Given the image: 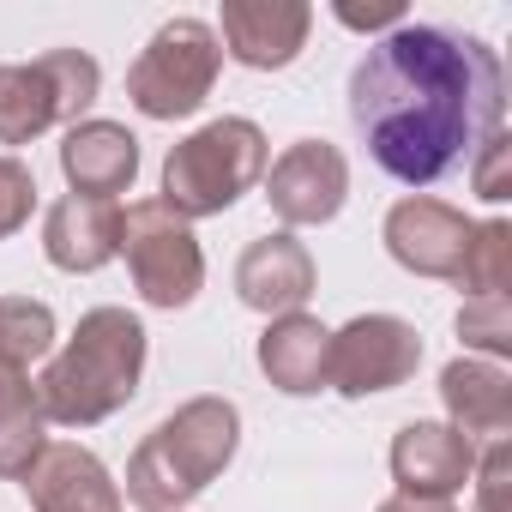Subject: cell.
Returning a JSON list of instances; mask_svg holds the SVG:
<instances>
[{"label":"cell","instance_id":"30bf717a","mask_svg":"<svg viewBox=\"0 0 512 512\" xmlns=\"http://www.w3.org/2000/svg\"><path fill=\"white\" fill-rule=\"evenodd\" d=\"M314 7L308 0H223L217 13V49L253 73H278L308 49Z\"/></svg>","mask_w":512,"mask_h":512},{"label":"cell","instance_id":"7c38bea8","mask_svg":"<svg viewBox=\"0 0 512 512\" xmlns=\"http://www.w3.org/2000/svg\"><path fill=\"white\" fill-rule=\"evenodd\" d=\"M235 296H241V308L266 314V320L302 314L308 296H314V253L290 229L247 241L241 260H235Z\"/></svg>","mask_w":512,"mask_h":512},{"label":"cell","instance_id":"ac0fdd59","mask_svg":"<svg viewBox=\"0 0 512 512\" xmlns=\"http://www.w3.org/2000/svg\"><path fill=\"white\" fill-rule=\"evenodd\" d=\"M326 344H332V332L314 314L266 320V332H260V374L284 398H314V392H326Z\"/></svg>","mask_w":512,"mask_h":512},{"label":"cell","instance_id":"603a6c76","mask_svg":"<svg viewBox=\"0 0 512 512\" xmlns=\"http://www.w3.org/2000/svg\"><path fill=\"white\" fill-rule=\"evenodd\" d=\"M43 446H49V422H43V416L0 428V476H7V482H25L31 464L43 458Z\"/></svg>","mask_w":512,"mask_h":512},{"label":"cell","instance_id":"3957f363","mask_svg":"<svg viewBox=\"0 0 512 512\" xmlns=\"http://www.w3.org/2000/svg\"><path fill=\"white\" fill-rule=\"evenodd\" d=\"M235 446H241V410L229 398H187L127 458L121 500H133L139 512H181L229 470Z\"/></svg>","mask_w":512,"mask_h":512},{"label":"cell","instance_id":"4fadbf2b","mask_svg":"<svg viewBox=\"0 0 512 512\" xmlns=\"http://www.w3.org/2000/svg\"><path fill=\"white\" fill-rule=\"evenodd\" d=\"M476 440H464L452 422H404L392 434V482L416 500H458V488L476 470Z\"/></svg>","mask_w":512,"mask_h":512},{"label":"cell","instance_id":"d6986e66","mask_svg":"<svg viewBox=\"0 0 512 512\" xmlns=\"http://www.w3.org/2000/svg\"><path fill=\"white\" fill-rule=\"evenodd\" d=\"M458 284H464L470 296H506V290H512V223H506V217L470 223Z\"/></svg>","mask_w":512,"mask_h":512},{"label":"cell","instance_id":"9c48e42d","mask_svg":"<svg viewBox=\"0 0 512 512\" xmlns=\"http://www.w3.org/2000/svg\"><path fill=\"white\" fill-rule=\"evenodd\" d=\"M266 199L284 229H314L332 223L350 199V163L332 139H296L266 163Z\"/></svg>","mask_w":512,"mask_h":512},{"label":"cell","instance_id":"44dd1931","mask_svg":"<svg viewBox=\"0 0 512 512\" xmlns=\"http://www.w3.org/2000/svg\"><path fill=\"white\" fill-rule=\"evenodd\" d=\"M458 338H464V350H482V362H506L512 356V302L506 296H464Z\"/></svg>","mask_w":512,"mask_h":512},{"label":"cell","instance_id":"7402d4cb","mask_svg":"<svg viewBox=\"0 0 512 512\" xmlns=\"http://www.w3.org/2000/svg\"><path fill=\"white\" fill-rule=\"evenodd\" d=\"M31 211H37V175H31V163L0 157V241L19 235L31 223Z\"/></svg>","mask_w":512,"mask_h":512},{"label":"cell","instance_id":"9a60e30c","mask_svg":"<svg viewBox=\"0 0 512 512\" xmlns=\"http://www.w3.org/2000/svg\"><path fill=\"white\" fill-rule=\"evenodd\" d=\"M61 175H67L73 193L121 205V193L139 181V139L121 121H103V115L73 121L67 139H61Z\"/></svg>","mask_w":512,"mask_h":512},{"label":"cell","instance_id":"d4e9b609","mask_svg":"<svg viewBox=\"0 0 512 512\" xmlns=\"http://www.w3.org/2000/svg\"><path fill=\"white\" fill-rule=\"evenodd\" d=\"M43 416L37 404V380L25 368H0V428H13V422H31Z\"/></svg>","mask_w":512,"mask_h":512},{"label":"cell","instance_id":"4316f807","mask_svg":"<svg viewBox=\"0 0 512 512\" xmlns=\"http://www.w3.org/2000/svg\"><path fill=\"white\" fill-rule=\"evenodd\" d=\"M374 512H458L452 500H416V494H392V500H380Z\"/></svg>","mask_w":512,"mask_h":512},{"label":"cell","instance_id":"8992f818","mask_svg":"<svg viewBox=\"0 0 512 512\" xmlns=\"http://www.w3.org/2000/svg\"><path fill=\"white\" fill-rule=\"evenodd\" d=\"M103 67L85 49H49L0 67V145H31L49 127H73L97 103Z\"/></svg>","mask_w":512,"mask_h":512},{"label":"cell","instance_id":"5bb4252c","mask_svg":"<svg viewBox=\"0 0 512 512\" xmlns=\"http://www.w3.org/2000/svg\"><path fill=\"white\" fill-rule=\"evenodd\" d=\"M31 512H127L121 482L109 476V464L73 440H49L43 458L25 476Z\"/></svg>","mask_w":512,"mask_h":512},{"label":"cell","instance_id":"484cf974","mask_svg":"<svg viewBox=\"0 0 512 512\" xmlns=\"http://www.w3.org/2000/svg\"><path fill=\"white\" fill-rule=\"evenodd\" d=\"M338 25L368 31V37H374V31L386 37V31H398V25H404V7H398V0H386V7H338Z\"/></svg>","mask_w":512,"mask_h":512},{"label":"cell","instance_id":"52a82bcc","mask_svg":"<svg viewBox=\"0 0 512 512\" xmlns=\"http://www.w3.org/2000/svg\"><path fill=\"white\" fill-rule=\"evenodd\" d=\"M121 253L145 308H187L205 290V253L187 217H175L163 199H133L121 205Z\"/></svg>","mask_w":512,"mask_h":512},{"label":"cell","instance_id":"e0dca14e","mask_svg":"<svg viewBox=\"0 0 512 512\" xmlns=\"http://www.w3.org/2000/svg\"><path fill=\"white\" fill-rule=\"evenodd\" d=\"M440 404H446V422L476 446L512 434V374L500 362L452 356L440 368Z\"/></svg>","mask_w":512,"mask_h":512},{"label":"cell","instance_id":"277c9868","mask_svg":"<svg viewBox=\"0 0 512 512\" xmlns=\"http://www.w3.org/2000/svg\"><path fill=\"white\" fill-rule=\"evenodd\" d=\"M272 163V145L266 133L253 127L247 115H223V121H205L193 127L181 145H169L163 157V205L175 217H223L253 181L266 175Z\"/></svg>","mask_w":512,"mask_h":512},{"label":"cell","instance_id":"6da1fadb","mask_svg":"<svg viewBox=\"0 0 512 512\" xmlns=\"http://www.w3.org/2000/svg\"><path fill=\"white\" fill-rule=\"evenodd\" d=\"M506 67L482 37L446 25H398L368 43L350 73V121L368 157L404 181L428 187L476 157L500 133Z\"/></svg>","mask_w":512,"mask_h":512},{"label":"cell","instance_id":"ba28073f","mask_svg":"<svg viewBox=\"0 0 512 512\" xmlns=\"http://www.w3.org/2000/svg\"><path fill=\"white\" fill-rule=\"evenodd\" d=\"M422 368V332L398 314H356L326 344V392L338 398H374L398 392Z\"/></svg>","mask_w":512,"mask_h":512},{"label":"cell","instance_id":"2e32d148","mask_svg":"<svg viewBox=\"0 0 512 512\" xmlns=\"http://www.w3.org/2000/svg\"><path fill=\"white\" fill-rule=\"evenodd\" d=\"M43 253L55 272H103L121 253V205L115 199H85L67 193L43 211Z\"/></svg>","mask_w":512,"mask_h":512},{"label":"cell","instance_id":"8fae6325","mask_svg":"<svg viewBox=\"0 0 512 512\" xmlns=\"http://www.w3.org/2000/svg\"><path fill=\"white\" fill-rule=\"evenodd\" d=\"M386 253L416 272V278H458L464 266V241H470V217L434 193H404L386 211Z\"/></svg>","mask_w":512,"mask_h":512},{"label":"cell","instance_id":"5b68a950","mask_svg":"<svg viewBox=\"0 0 512 512\" xmlns=\"http://www.w3.org/2000/svg\"><path fill=\"white\" fill-rule=\"evenodd\" d=\"M217 73H223L217 31L205 19H169L127 67V103L145 121H187L205 109Z\"/></svg>","mask_w":512,"mask_h":512},{"label":"cell","instance_id":"ffe728a7","mask_svg":"<svg viewBox=\"0 0 512 512\" xmlns=\"http://www.w3.org/2000/svg\"><path fill=\"white\" fill-rule=\"evenodd\" d=\"M55 350V308L31 296H0V368H25Z\"/></svg>","mask_w":512,"mask_h":512},{"label":"cell","instance_id":"cb8c5ba5","mask_svg":"<svg viewBox=\"0 0 512 512\" xmlns=\"http://www.w3.org/2000/svg\"><path fill=\"white\" fill-rule=\"evenodd\" d=\"M506 157H512V145H506V133H494V139H482L476 145V157H470V187L488 199V205H500V199H512V181H506Z\"/></svg>","mask_w":512,"mask_h":512},{"label":"cell","instance_id":"7a4b0ae2","mask_svg":"<svg viewBox=\"0 0 512 512\" xmlns=\"http://www.w3.org/2000/svg\"><path fill=\"white\" fill-rule=\"evenodd\" d=\"M139 380H145L139 314L91 308V314H79L73 338L37 374V404H43V422H55V428H97L133 404Z\"/></svg>","mask_w":512,"mask_h":512}]
</instances>
